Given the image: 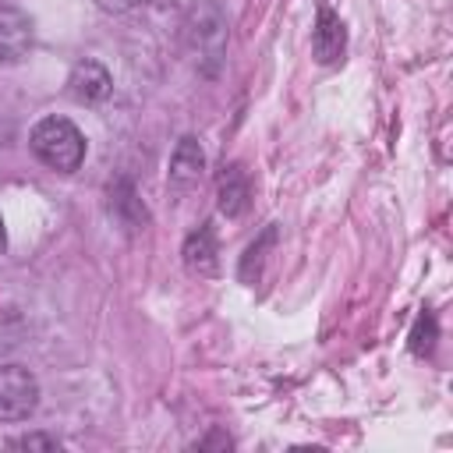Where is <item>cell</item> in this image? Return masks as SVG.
Here are the masks:
<instances>
[{
	"instance_id": "obj_7",
	"label": "cell",
	"mask_w": 453,
	"mask_h": 453,
	"mask_svg": "<svg viewBox=\"0 0 453 453\" xmlns=\"http://www.w3.org/2000/svg\"><path fill=\"white\" fill-rule=\"evenodd\" d=\"M216 248H212V234L209 230H202V234H195L191 241H188V248H184V262L191 265V269H202V273H209L212 265H216Z\"/></svg>"
},
{
	"instance_id": "obj_1",
	"label": "cell",
	"mask_w": 453,
	"mask_h": 453,
	"mask_svg": "<svg viewBox=\"0 0 453 453\" xmlns=\"http://www.w3.org/2000/svg\"><path fill=\"white\" fill-rule=\"evenodd\" d=\"M28 145H32L39 163H46L50 170H60V173L78 170L81 159H85V134L64 117L39 120L28 134Z\"/></svg>"
},
{
	"instance_id": "obj_2",
	"label": "cell",
	"mask_w": 453,
	"mask_h": 453,
	"mask_svg": "<svg viewBox=\"0 0 453 453\" xmlns=\"http://www.w3.org/2000/svg\"><path fill=\"white\" fill-rule=\"evenodd\" d=\"M39 407V382L21 365H0V421H25Z\"/></svg>"
},
{
	"instance_id": "obj_4",
	"label": "cell",
	"mask_w": 453,
	"mask_h": 453,
	"mask_svg": "<svg viewBox=\"0 0 453 453\" xmlns=\"http://www.w3.org/2000/svg\"><path fill=\"white\" fill-rule=\"evenodd\" d=\"M343 46H347L343 21H340L329 7H319V21H315V35H311L315 60H319V64H336V60L343 57Z\"/></svg>"
},
{
	"instance_id": "obj_8",
	"label": "cell",
	"mask_w": 453,
	"mask_h": 453,
	"mask_svg": "<svg viewBox=\"0 0 453 453\" xmlns=\"http://www.w3.org/2000/svg\"><path fill=\"white\" fill-rule=\"evenodd\" d=\"M244 202H248V180L237 170H230V180H223V191H219V209L226 216H237Z\"/></svg>"
},
{
	"instance_id": "obj_11",
	"label": "cell",
	"mask_w": 453,
	"mask_h": 453,
	"mask_svg": "<svg viewBox=\"0 0 453 453\" xmlns=\"http://www.w3.org/2000/svg\"><path fill=\"white\" fill-rule=\"evenodd\" d=\"M7 248V230H4V216H0V251Z\"/></svg>"
},
{
	"instance_id": "obj_10",
	"label": "cell",
	"mask_w": 453,
	"mask_h": 453,
	"mask_svg": "<svg viewBox=\"0 0 453 453\" xmlns=\"http://www.w3.org/2000/svg\"><path fill=\"white\" fill-rule=\"evenodd\" d=\"M103 11H110V14H124V11H131V7H138L142 0H96Z\"/></svg>"
},
{
	"instance_id": "obj_6",
	"label": "cell",
	"mask_w": 453,
	"mask_h": 453,
	"mask_svg": "<svg viewBox=\"0 0 453 453\" xmlns=\"http://www.w3.org/2000/svg\"><path fill=\"white\" fill-rule=\"evenodd\" d=\"M202 166H205V156H202L198 142L195 138H184L177 145L173 159H170V180L180 184V188H188V184H195L202 177Z\"/></svg>"
},
{
	"instance_id": "obj_9",
	"label": "cell",
	"mask_w": 453,
	"mask_h": 453,
	"mask_svg": "<svg viewBox=\"0 0 453 453\" xmlns=\"http://www.w3.org/2000/svg\"><path fill=\"white\" fill-rule=\"evenodd\" d=\"M14 449H57L60 442L50 439V435H21V439H11Z\"/></svg>"
},
{
	"instance_id": "obj_5",
	"label": "cell",
	"mask_w": 453,
	"mask_h": 453,
	"mask_svg": "<svg viewBox=\"0 0 453 453\" xmlns=\"http://www.w3.org/2000/svg\"><path fill=\"white\" fill-rule=\"evenodd\" d=\"M110 85H113L110 71L103 64H96V60L74 64V71L67 78V88H71V96L78 103H99V99H106L110 96Z\"/></svg>"
},
{
	"instance_id": "obj_3",
	"label": "cell",
	"mask_w": 453,
	"mask_h": 453,
	"mask_svg": "<svg viewBox=\"0 0 453 453\" xmlns=\"http://www.w3.org/2000/svg\"><path fill=\"white\" fill-rule=\"evenodd\" d=\"M32 18L21 7L0 4V64H18L32 50Z\"/></svg>"
}]
</instances>
